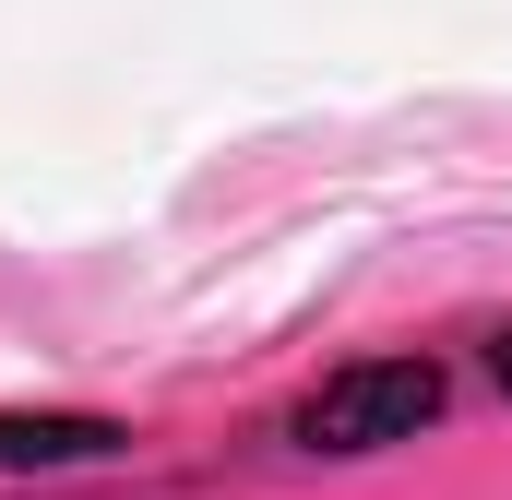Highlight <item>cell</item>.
Here are the masks:
<instances>
[{"label":"cell","instance_id":"6da1fadb","mask_svg":"<svg viewBox=\"0 0 512 500\" xmlns=\"http://www.w3.org/2000/svg\"><path fill=\"white\" fill-rule=\"evenodd\" d=\"M441 417V370L429 358H358L298 405V453H393Z\"/></svg>","mask_w":512,"mask_h":500},{"label":"cell","instance_id":"7a4b0ae2","mask_svg":"<svg viewBox=\"0 0 512 500\" xmlns=\"http://www.w3.org/2000/svg\"><path fill=\"white\" fill-rule=\"evenodd\" d=\"M120 417H0V477H72V465H120Z\"/></svg>","mask_w":512,"mask_h":500},{"label":"cell","instance_id":"3957f363","mask_svg":"<svg viewBox=\"0 0 512 500\" xmlns=\"http://www.w3.org/2000/svg\"><path fill=\"white\" fill-rule=\"evenodd\" d=\"M489 370H501V393H512V322H501V346H489Z\"/></svg>","mask_w":512,"mask_h":500}]
</instances>
